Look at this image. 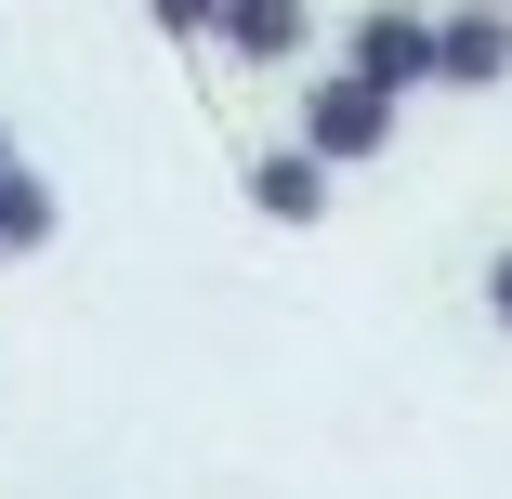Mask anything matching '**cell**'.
Returning <instances> with one entry per match:
<instances>
[{"label": "cell", "mask_w": 512, "mask_h": 499, "mask_svg": "<svg viewBox=\"0 0 512 499\" xmlns=\"http://www.w3.org/2000/svg\"><path fill=\"white\" fill-rule=\"evenodd\" d=\"M486 329L512 342V250H486Z\"/></svg>", "instance_id": "52a82bcc"}, {"label": "cell", "mask_w": 512, "mask_h": 499, "mask_svg": "<svg viewBox=\"0 0 512 499\" xmlns=\"http://www.w3.org/2000/svg\"><path fill=\"white\" fill-rule=\"evenodd\" d=\"M512 79V0H434V92H499Z\"/></svg>", "instance_id": "3957f363"}, {"label": "cell", "mask_w": 512, "mask_h": 499, "mask_svg": "<svg viewBox=\"0 0 512 499\" xmlns=\"http://www.w3.org/2000/svg\"><path fill=\"white\" fill-rule=\"evenodd\" d=\"M394 119H407V92H381L368 66H329V79H302V145H316L329 171H368V158H394Z\"/></svg>", "instance_id": "6da1fadb"}, {"label": "cell", "mask_w": 512, "mask_h": 499, "mask_svg": "<svg viewBox=\"0 0 512 499\" xmlns=\"http://www.w3.org/2000/svg\"><path fill=\"white\" fill-rule=\"evenodd\" d=\"M211 53H224V66H250V79L302 66V53H316V0H224V27H211Z\"/></svg>", "instance_id": "5b68a950"}, {"label": "cell", "mask_w": 512, "mask_h": 499, "mask_svg": "<svg viewBox=\"0 0 512 499\" xmlns=\"http://www.w3.org/2000/svg\"><path fill=\"white\" fill-rule=\"evenodd\" d=\"M237 197H250L263 224H329V197H342V171H329L316 145H302V132H289V145H263V158L237 171Z\"/></svg>", "instance_id": "277c9868"}, {"label": "cell", "mask_w": 512, "mask_h": 499, "mask_svg": "<svg viewBox=\"0 0 512 499\" xmlns=\"http://www.w3.org/2000/svg\"><path fill=\"white\" fill-rule=\"evenodd\" d=\"M0 171H27V145H14V119H0Z\"/></svg>", "instance_id": "ba28073f"}, {"label": "cell", "mask_w": 512, "mask_h": 499, "mask_svg": "<svg viewBox=\"0 0 512 499\" xmlns=\"http://www.w3.org/2000/svg\"><path fill=\"white\" fill-rule=\"evenodd\" d=\"M53 237H66V197L40 184V158L0 171V263H27V250H53Z\"/></svg>", "instance_id": "8992f818"}, {"label": "cell", "mask_w": 512, "mask_h": 499, "mask_svg": "<svg viewBox=\"0 0 512 499\" xmlns=\"http://www.w3.org/2000/svg\"><path fill=\"white\" fill-rule=\"evenodd\" d=\"M342 66H368L381 92H434V0H368L342 27Z\"/></svg>", "instance_id": "7a4b0ae2"}]
</instances>
